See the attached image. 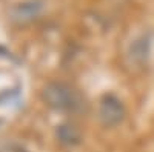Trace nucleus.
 <instances>
[{
  "mask_svg": "<svg viewBox=\"0 0 154 152\" xmlns=\"http://www.w3.org/2000/svg\"><path fill=\"white\" fill-rule=\"evenodd\" d=\"M42 11V5L38 2H23L12 8L11 19L17 23H26L34 20Z\"/></svg>",
  "mask_w": 154,
  "mask_h": 152,
  "instance_id": "nucleus-4",
  "label": "nucleus"
},
{
  "mask_svg": "<svg viewBox=\"0 0 154 152\" xmlns=\"http://www.w3.org/2000/svg\"><path fill=\"white\" fill-rule=\"evenodd\" d=\"M56 137L62 145H66V146H75L82 140V134H80L79 128L72 123H60V124H57Z\"/></svg>",
  "mask_w": 154,
  "mask_h": 152,
  "instance_id": "nucleus-5",
  "label": "nucleus"
},
{
  "mask_svg": "<svg viewBox=\"0 0 154 152\" xmlns=\"http://www.w3.org/2000/svg\"><path fill=\"white\" fill-rule=\"evenodd\" d=\"M42 100L43 103L60 112H71L80 109L83 105V100L80 94L72 86L63 82H49L42 89Z\"/></svg>",
  "mask_w": 154,
  "mask_h": 152,
  "instance_id": "nucleus-1",
  "label": "nucleus"
},
{
  "mask_svg": "<svg viewBox=\"0 0 154 152\" xmlns=\"http://www.w3.org/2000/svg\"><path fill=\"white\" fill-rule=\"evenodd\" d=\"M151 45H152V37L148 32L137 35L128 46V58H130V61L137 66L146 65L151 54Z\"/></svg>",
  "mask_w": 154,
  "mask_h": 152,
  "instance_id": "nucleus-3",
  "label": "nucleus"
},
{
  "mask_svg": "<svg viewBox=\"0 0 154 152\" xmlns=\"http://www.w3.org/2000/svg\"><path fill=\"white\" fill-rule=\"evenodd\" d=\"M126 115L123 101L114 94H105L99 101V120L105 128L119 126Z\"/></svg>",
  "mask_w": 154,
  "mask_h": 152,
  "instance_id": "nucleus-2",
  "label": "nucleus"
},
{
  "mask_svg": "<svg viewBox=\"0 0 154 152\" xmlns=\"http://www.w3.org/2000/svg\"><path fill=\"white\" fill-rule=\"evenodd\" d=\"M0 152H28L16 142H0Z\"/></svg>",
  "mask_w": 154,
  "mask_h": 152,
  "instance_id": "nucleus-6",
  "label": "nucleus"
}]
</instances>
